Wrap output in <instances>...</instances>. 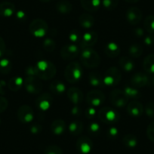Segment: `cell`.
<instances>
[{"instance_id":"obj_1","label":"cell","mask_w":154,"mask_h":154,"mask_svg":"<svg viewBox=\"0 0 154 154\" xmlns=\"http://www.w3.org/2000/svg\"><path fill=\"white\" fill-rule=\"evenodd\" d=\"M35 76L43 80L52 79L56 74V67L54 63L48 60H40L35 65Z\"/></svg>"},{"instance_id":"obj_2","label":"cell","mask_w":154,"mask_h":154,"mask_svg":"<svg viewBox=\"0 0 154 154\" xmlns=\"http://www.w3.org/2000/svg\"><path fill=\"white\" fill-rule=\"evenodd\" d=\"M80 60L82 64L88 68H95L100 65V56L91 48H82Z\"/></svg>"},{"instance_id":"obj_3","label":"cell","mask_w":154,"mask_h":154,"mask_svg":"<svg viewBox=\"0 0 154 154\" xmlns=\"http://www.w3.org/2000/svg\"><path fill=\"white\" fill-rule=\"evenodd\" d=\"M82 66L78 62H71L66 66L64 71V75L69 83H77L82 76Z\"/></svg>"},{"instance_id":"obj_4","label":"cell","mask_w":154,"mask_h":154,"mask_svg":"<svg viewBox=\"0 0 154 154\" xmlns=\"http://www.w3.org/2000/svg\"><path fill=\"white\" fill-rule=\"evenodd\" d=\"M98 118L103 123L112 125L119 120V114L112 107H103L99 111Z\"/></svg>"},{"instance_id":"obj_5","label":"cell","mask_w":154,"mask_h":154,"mask_svg":"<svg viewBox=\"0 0 154 154\" xmlns=\"http://www.w3.org/2000/svg\"><path fill=\"white\" fill-rule=\"evenodd\" d=\"M48 26L46 21L42 19L37 18L32 20L29 26V30L34 36L43 37L48 32Z\"/></svg>"},{"instance_id":"obj_6","label":"cell","mask_w":154,"mask_h":154,"mask_svg":"<svg viewBox=\"0 0 154 154\" xmlns=\"http://www.w3.org/2000/svg\"><path fill=\"white\" fill-rule=\"evenodd\" d=\"M122 79V73L120 70L116 66H111L105 72L103 75L104 85L109 86H115L119 83Z\"/></svg>"},{"instance_id":"obj_7","label":"cell","mask_w":154,"mask_h":154,"mask_svg":"<svg viewBox=\"0 0 154 154\" xmlns=\"http://www.w3.org/2000/svg\"><path fill=\"white\" fill-rule=\"evenodd\" d=\"M128 96L122 90L115 89L112 91L109 95V100L111 103L116 107H125L128 102Z\"/></svg>"},{"instance_id":"obj_8","label":"cell","mask_w":154,"mask_h":154,"mask_svg":"<svg viewBox=\"0 0 154 154\" xmlns=\"http://www.w3.org/2000/svg\"><path fill=\"white\" fill-rule=\"evenodd\" d=\"M39 79L37 76H26L23 83L26 91L32 94H39L42 88Z\"/></svg>"},{"instance_id":"obj_9","label":"cell","mask_w":154,"mask_h":154,"mask_svg":"<svg viewBox=\"0 0 154 154\" xmlns=\"http://www.w3.org/2000/svg\"><path fill=\"white\" fill-rule=\"evenodd\" d=\"M105 100V95L100 90L94 89L90 91L86 95V101L89 106L97 107L103 104Z\"/></svg>"},{"instance_id":"obj_10","label":"cell","mask_w":154,"mask_h":154,"mask_svg":"<svg viewBox=\"0 0 154 154\" xmlns=\"http://www.w3.org/2000/svg\"><path fill=\"white\" fill-rule=\"evenodd\" d=\"M17 117L23 123L32 122L34 119V112L32 107L28 105H22L17 111Z\"/></svg>"},{"instance_id":"obj_11","label":"cell","mask_w":154,"mask_h":154,"mask_svg":"<svg viewBox=\"0 0 154 154\" xmlns=\"http://www.w3.org/2000/svg\"><path fill=\"white\" fill-rule=\"evenodd\" d=\"M80 52L79 47L75 45H66L62 47L60 49V55L64 60H72L75 59Z\"/></svg>"},{"instance_id":"obj_12","label":"cell","mask_w":154,"mask_h":154,"mask_svg":"<svg viewBox=\"0 0 154 154\" xmlns=\"http://www.w3.org/2000/svg\"><path fill=\"white\" fill-rule=\"evenodd\" d=\"M125 17L130 24H138L142 19V11L137 7H131L127 10Z\"/></svg>"},{"instance_id":"obj_13","label":"cell","mask_w":154,"mask_h":154,"mask_svg":"<svg viewBox=\"0 0 154 154\" xmlns=\"http://www.w3.org/2000/svg\"><path fill=\"white\" fill-rule=\"evenodd\" d=\"M98 35L95 31H88L84 33L81 40V48H91L96 44Z\"/></svg>"},{"instance_id":"obj_14","label":"cell","mask_w":154,"mask_h":154,"mask_svg":"<svg viewBox=\"0 0 154 154\" xmlns=\"http://www.w3.org/2000/svg\"><path fill=\"white\" fill-rule=\"evenodd\" d=\"M53 103L52 96L48 93H45L38 96L35 100V105L41 110H47L51 107Z\"/></svg>"},{"instance_id":"obj_15","label":"cell","mask_w":154,"mask_h":154,"mask_svg":"<svg viewBox=\"0 0 154 154\" xmlns=\"http://www.w3.org/2000/svg\"><path fill=\"white\" fill-rule=\"evenodd\" d=\"M77 149L82 154H88L91 152L93 147V143L89 137L82 136L79 137L76 142Z\"/></svg>"},{"instance_id":"obj_16","label":"cell","mask_w":154,"mask_h":154,"mask_svg":"<svg viewBox=\"0 0 154 154\" xmlns=\"http://www.w3.org/2000/svg\"><path fill=\"white\" fill-rule=\"evenodd\" d=\"M131 83L137 88L146 86L149 84V78L146 73L142 72H136L131 79Z\"/></svg>"},{"instance_id":"obj_17","label":"cell","mask_w":154,"mask_h":154,"mask_svg":"<svg viewBox=\"0 0 154 154\" xmlns=\"http://www.w3.org/2000/svg\"><path fill=\"white\" fill-rule=\"evenodd\" d=\"M67 97L69 100L74 104L77 105L82 103L83 100V93L79 88L72 87L68 89L67 91Z\"/></svg>"},{"instance_id":"obj_18","label":"cell","mask_w":154,"mask_h":154,"mask_svg":"<svg viewBox=\"0 0 154 154\" xmlns=\"http://www.w3.org/2000/svg\"><path fill=\"white\" fill-rule=\"evenodd\" d=\"M144 108L143 105L138 101H131L127 106L128 114L134 117H139L143 114Z\"/></svg>"},{"instance_id":"obj_19","label":"cell","mask_w":154,"mask_h":154,"mask_svg":"<svg viewBox=\"0 0 154 154\" xmlns=\"http://www.w3.org/2000/svg\"><path fill=\"white\" fill-rule=\"evenodd\" d=\"M15 12V5L10 2H3L0 3V16L9 17Z\"/></svg>"},{"instance_id":"obj_20","label":"cell","mask_w":154,"mask_h":154,"mask_svg":"<svg viewBox=\"0 0 154 154\" xmlns=\"http://www.w3.org/2000/svg\"><path fill=\"white\" fill-rule=\"evenodd\" d=\"M82 8L89 12H94L100 8L101 0H80Z\"/></svg>"},{"instance_id":"obj_21","label":"cell","mask_w":154,"mask_h":154,"mask_svg":"<svg viewBox=\"0 0 154 154\" xmlns=\"http://www.w3.org/2000/svg\"><path fill=\"white\" fill-rule=\"evenodd\" d=\"M88 81L92 86L101 88L104 85L103 76L96 71H91L88 75Z\"/></svg>"},{"instance_id":"obj_22","label":"cell","mask_w":154,"mask_h":154,"mask_svg":"<svg viewBox=\"0 0 154 154\" xmlns=\"http://www.w3.org/2000/svg\"><path fill=\"white\" fill-rule=\"evenodd\" d=\"M94 22H95V20H94V17L88 13L82 14L79 17V24L85 29H89V28L92 27L94 24Z\"/></svg>"},{"instance_id":"obj_23","label":"cell","mask_w":154,"mask_h":154,"mask_svg":"<svg viewBox=\"0 0 154 154\" xmlns=\"http://www.w3.org/2000/svg\"><path fill=\"white\" fill-rule=\"evenodd\" d=\"M104 51L109 57H116L120 52V48L116 42H109L105 46Z\"/></svg>"},{"instance_id":"obj_24","label":"cell","mask_w":154,"mask_h":154,"mask_svg":"<svg viewBox=\"0 0 154 154\" xmlns=\"http://www.w3.org/2000/svg\"><path fill=\"white\" fill-rule=\"evenodd\" d=\"M66 129V122L63 119H55L51 124V131L54 134L60 135L63 134Z\"/></svg>"},{"instance_id":"obj_25","label":"cell","mask_w":154,"mask_h":154,"mask_svg":"<svg viewBox=\"0 0 154 154\" xmlns=\"http://www.w3.org/2000/svg\"><path fill=\"white\" fill-rule=\"evenodd\" d=\"M50 90L57 95H61L65 92L66 90V85L63 84V82L59 80H54L50 84Z\"/></svg>"},{"instance_id":"obj_26","label":"cell","mask_w":154,"mask_h":154,"mask_svg":"<svg viewBox=\"0 0 154 154\" xmlns=\"http://www.w3.org/2000/svg\"><path fill=\"white\" fill-rule=\"evenodd\" d=\"M83 130V123L80 120L75 119L70 122L69 125V131L73 136L79 135Z\"/></svg>"},{"instance_id":"obj_27","label":"cell","mask_w":154,"mask_h":154,"mask_svg":"<svg viewBox=\"0 0 154 154\" xmlns=\"http://www.w3.org/2000/svg\"><path fill=\"white\" fill-rule=\"evenodd\" d=\"M24 81L20 76H14L11 78L8 83V87L11 91H17L23 86Z\"/></svg>"},{"instance_id":"obj_28","label":"cell","mask_w":154,"mask_h":154,"mask_svg":"<svg viewBox=\"0 0 154 154\" xmlns=\"http://www.w3.org/2000/svg\"><path fill=\"white\" fill-rule=\"evenodd\" d=\"M119 66L122 68V70L125 72H131L134 68V61L131 58L127 57H122L119 60Z\"/></svg>"},{"instance_id":"obj_29","label":"cell","mask_w":154,"mask_h":154,"mask_svg":"<svg viewBox=\"0 0 154 154\" xmlns=\"http://www.w3.org/2000/svg\"><path fill=\"white\" fill-rule=\"evenodd\" d=\"M56 8L57 11L61 14H69L72 11V5L69 2L66 0H61L59 1L56 5Z\"/></svg>"},{"instance_id":"obj_30","label":"cell","mask_w":154,"mask_h":154,"mask_svg":"<svg viewBox=\"0 0 154 154\" xmlns=\"http://www.w3.org/2000/svg\"><path fill=\"white\" fill-rule=\"evenodd\" d=\"M143 69L149 73H154V54H149L143 62Z\"/></svg>"},{"instance_id":"obj_31","label":"cell","mask_w":154,"mask_h":154,"mask_svg":"<svg viewBox=\"0 0 154 154\" xmlns=\"http://www.w3.org/2000/svg\"><path fill=\"white\" fill-rule=\"evenodd\" d=\"M122 143H124L125 146H126L128 148H134L138 143V140L137 137L134 134H126L122 138Z\"/></svg>"},{"instance_id":"obj_32","label":"cell","mask_w":154,"mask_h":154,"mask_svg":"<svg viewBox=\"0 0 154 154\" xmlns=\"http://www.w3.org/2000/svg\"><path fill=\"white\" fill-rule=\"evenodd\" d=\"M143 51V47L139 44H132L128 48V53L131 57L137 58L142 54Z\"/></svg>"},{"instance_id":"obj_33","label":"cell","mask_w":154,"mask_h":154,"mask_svg":"<svg viewBox=\"0 0 154 154\" xmlns=\"http://www.w3.org/2000/svg\"><path fill=\"white\" fill-rule=\"evenodd\" d=\"M11 62L8 58H2L0 60V72L2 74L9 73L11 70Z\"/></svg>"},{"instance_id":"obj_34","label":"cell","mask_w":154,"mask_h":154,"mask_svg":"<svg viewBox=\"0 0 154 154\" xmlns=\"http://www.w3.org/2000/svg\"><path fill=\"white\" fill-rule=\"evenodd\" d=\"M125 91V94L128 96V98L131 97V98L134 99H138L140 98L141 94H140V92L135 88H132L131 86H126L125 87L123 90Z\"/></svg>"},{"instance_id":"obj_35","label":"cell","mask_w":154,"mask_h":154,"mask_svg":"<svg viewBox=\"0 0 154 154\" xmlns=\"http://www.w3.org/2000/svg\"><path fill=\"white\" fill-rule=\"evenodd\" d=\"M143 26L149 33H154V15H149L145 18Z\"/></svg>"},{"instance_id":"obj_36","label":"cell","mask_w":154,"mask_h":154,"mask_svg":"<svg viewBox=\"0 0 154 154\" xmlns=\"http://www.w3.org/2000/svg\"><path fill=\"white\" fill-rule=\"evenodd\" d=\"M119 0H102V5L106 9L113 10L117 7Z\"/></svg>"},{"instance_id":"obj_37","label":"cell","mask_w":154,"mask_h":154,"mask_svg":"<svg viewBox=\"0 0 154 154\" xmlns=\"http://www.w3.org/2000/svg\"><path fill=\"white\" fill-rule=\"evenodd\" d=\"M43 48L45 49V51H48V52H51V51H54L55 49L56 44L53 39L51 38H46L45 41L43 42Z\"/></svg>"},{"instance_id":"obj_38","label":"cell","mask_w":154,"mask_h":154,"mask_svg":"<svg viewBox=\"0 0 154 154\" xmlns=\"http://www.w3.org/2000/svg\"><path fill=\"white\" fill-rule=\"evenodd\" d=\"M82 35H81L80 32L77 29H72L69 33V39L72 41L73 43H76V42H79L82 40Z\"/></svg>"},{"instance_id":"obj_39","label":"cell","mask_w":154,"mask_h":154,"mask_svg":"<svg viewBox=\"0 0 154 154\" xmlns=\"http://www.w3.org/2000/svg\"><path fill=\"white\" fill-rule=\"evenodd\" d=\"M45 154H63V151L58 146L50 145L45 148Z\"/></svg>"},{"instance_id":"obj_40","label":"cell","mask_w":154,"mask_h":154,"mask_svg":"<svg viewBox=\"0 0 154 154\" xmlns=\"http://www.w3.org/2000/svg\"><path fill=\"white\" fill-rule=\"evenodd\" d=\"M144 111L146 115L149 118H154V103L148 102L144 107Z\"/></svg>"},{"instance_id":"obj_41","label":"cell","mask_w":154,"mask_h":154,"mask_svg":"<svg viewBox=\"0 0 154 154\" xmlns=\"http://www.w3.org/2000/svg\"><path fill=\"white\" fill-rule=\"evenodd\" d=\"M100 126L97 122H92L88 126V131L91 135H97L100 133Z\"/></svg>"},{"instance_id":"obj_42","label":"cell","mask_w":154,"mask_h":154,"mask_svg":"<svg viewBox=\"0 0 154 154\" xmlns=\"http://www.w3.org/2000/svg\"><path fill=\"white\" fill-rule=\"evenodd\" d=\"M146 135H147L148 138L154 143V122H151L147 127L146 129Z\"/></svg>"},{"instance_id":"obj_43","label":"cell","mask_w":154,"mask_h":154,"mask_svg":"<svg viewBox=\"0 0 154 154\" xmlns=\"http://www.w3.org/2000/svg\"><path fill=\"white\" fill-rule=\"evenodd\" d=\"M96 114V109L94 106H89L85 109V116L88 119H92L94 117Z\"/></svg>"},{"instance_id":"obj_44","label":"cell","mask_w":154,"mask_h":154,"mask_svg":"<svg viewBox=\"0 0 154 154\" xmlns=\"http://www.w3.org/2000/svg\"><path fill=\"white\" fill-rule=\"evenodd\" d=\"M106 134H107V136L109 138L115 139L118 137V135H119V130L116 128V127H110V128L108 129Z\"/></svg>"},{"instance_id":"obj_45","label":"cell","mask_w":154,"mask_h":154,"mask_svg":"<svg viewBox=\"0 0 154 154\" xmlns=\"http://www.w3.org/2000/svg\"><path fill=\"white\" fill-rule=\"evenodd\" d=\"M8 105V100L3 96H0V113L3 112L7 109Z\"/></svg>"},{"instance_id":"obj_46","label":"cell","mask_w":154,"mask_h":154,"mask_svg":"<svg viewBox=\"0 0 154 154\" xmlns=\"http://www.w3.org/2000/svg\"><path fill=\"white\" fill-rule=\"evenodd\" d=\"M144 43L145 45L149 46L154 45V33H149V35L145 36Z\"/></svg>"},{"instance_id":"obj_47","label":"cell","mask_w":154,"mask_h":154,"mask_svg":"<svg viewBox=\"0 0 154 154\" xmlns=\"http://www.w3.org/2000/svg\"><path fill=\"white\" fill-rule=\"evenodd\" d=\"M42 131V126L39 124H35L30 128V131L32 134H38Z\"/></svg>"},{"instance_id":"obj_48","label":"cell","mask_w":154,"mask_h":154,"mask_svg":"<svg viewBox=\"0 0 154 154\" xmlns=\"http://www.w3.org/2000/svg\"><path fill=\"white\" fill-rule=\"evenodd\" d=\"M26 76H35V66H29L26 69Z\"/></svg>"},{"instance_id":"obj_49","label":"cell","mask_w":154,"mask_h":154,"mask_svg":"<svg viewBox=\"0 0 154 154\" xmlns=\"http://www.w3.org/2000/svg\"><path fill=\"white\" fill-rule=\"evenodd\" d=\"M5 52V43L3 38L0 36V57Z\"/></svg>"},{"instance_id":"obj_50","label":"cell","mask_w":154,"mask_h":154,"mask_svg":"<svg viewBox=\"0 0 154 154\" xmlns=\"http://www.w3.org/2000/svg\"><path fill=\"white\" fill-rule=\"evenodd\" d=\"M16 17L20 20H24L26 19V14L23 11H18L16 13Z\"/></svg>"},{"instance_id":"obj_51","label":"cell","mask_w":154,"mask_h":154,"mask_svg":"<svg viewBox=\"0 0 154 154\" xmlns=\"http://www.w3.org/2000/svg\"><path fill=\"white\" fill-rule=\"evenodd\" d=\"M134 34L138 37H142L143 35H144V31H143V29H142V28H140V27L136 28V29L134 30Z\"/></svg>"},{"instance_id":"obj_52","label":"cell","mask_w":154,"mask_h":154,"mask_svg":"<svg viewBox=\"0 0 154 154\" xmlns=\"http://www.w3.org/2000/svg\"><path fill=\"white\" fill-rule=\"evenodd\" d=\"M72 113L75 116H79L80 114V110H79V107L78 106H75L72 109Z\"/></svg>"},{"instance_id":"obj_53","label":"cell","mask_w":154,"mask_h":154,"mask_svg":"<svg viewBox=\"0 0 154 154\" xmlns=\"http://www.w3.org/2000/svg\"><path fill=\"white\" fill-rule=\"evenodd\" d=\"M5 85V83L3 81H0V94H5V90L3 89L4 86Z\"/></svg>"},{"instance_id":"obj_54","label":"cell","mask_w":154,"mask_h":154,"mask_svg":"<svg viewBox=\"0 0 154 154\" xmlns=\"http://www.w3.org/2000/svg\"><path fill=\"white\" fill-rule=\"evenodd\" d=\"M124 1L128 2V3H136V2H138L140 0H124Z\"/></svg>"},{"instance_id":"obj_55","label":"cell","mask_w":154,"mask_h":154,"mask_svg":"<svg viewBox=\"0 0 154 154\" xmlns=\"http://www.w3.org/2000/svg\"><path fill=\"white\" fill-rule=\"evenodd\" d=\"M39 1H41V2H51V0H39Z\"/></svg>"},{"instance_id":"obj_56","label":"cell","mask_w":154,"mask_h":154,"mask_svg":"<svg viewBox=\"0 0 154 154\" xmlns=\"http://www.w3.org/2000/svg\"><path fill=\"white\" fill-rule=\"evenodd\" d=\"M152 84H153V85H154V76L152 77Z\"/></svg>"},{"instance_id":"obj_57","label":"cell","mask_w":154,"mask_h":154,"mask_svg":"<svg viewBox=\"0 0 154 154\" xmlns=\"http://www.w3.org/2000/svg\"><path fill=\"white\" fill-rule=\"evenodd\" d=\"M153 154H154V153H153Z\"/></svg>"}]
</instances>
